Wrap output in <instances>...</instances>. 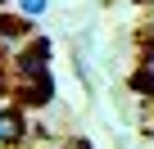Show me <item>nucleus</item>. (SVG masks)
I'll list each match as a JSON object with an SVG mask.
<instances>
[{
    "label": "nucleus",
    "mask_w": 154,
    "mask_h": 149,
    "mask_svg": "<svg viewBox=\"0 0 154 149\" xmlns=\"http://www.w3.org/2000/svg\"><path fill=\"white\" fill-rule=\"evenodd\" d=\"M45 59H50V41L45 36H32L18 54H14V82H9V95L18 100V104H50V95H54V77H50V68H45Z\"/></svg>",
    "instance_id": "1"
},
{
    "label": "nucleus",
    "mask_w": 154,
    "mask_h": 149,
    "mask_svg": "<svg viewBox=\"0 0 154 149\" xmlns=\"http://www.w3.org/2000/svg\"><path fill=\"white\" fill-rule=\"evenodd\" d=\"M14 5H18V9L27 14V18H41V14H45V5H50V0H14Z\"/></svg>",
    "instance_id": "5"
},
{
    "label": "nucleus",
    "mask_w": 154,
    "mask_h": 149,
    "mask_svg": "<svg viewBox=\"0 0 154 149\" xmlns=\"http://www.w3.org/2000/svg\"><path fill=\"white\" fill-rule=\"evenodd\" d=\"M32 32V18L18 9V14H0V41H27Z\"/></svg>",
    "instance_id": "4"
},
{
    "label": "nucleus",
    "mask_w": 154,
    "mask_h": 149,
    "mask_svg": "<svg viewBox=\"0 0 154 149\" xmlns=\"http://www.w3.org/2000/svg\"><path fill=\"white\" fill-rule=\"evenodd\" d=\"M131 91L154 100V27L140 32V68L131 72Z\"/></svg>",
    "instance_id": "2"
},
{
    "label": "nucleus",
    "mask_w": 154,
    "mask_h": 149,
    "mask_svg": "<svg viewBox=\"0 0 154 149\" xmlns=\"http://www.w3.org/2000/svg\"><path fill=\"white\" fill-rule=\"evenodd\" d=\"M0 5H5V0H0Z\"/></svg>",
    "instance_id": "7"
},
{
    "label": "nucleus",
    "mask_w": 154,
    "mask_h": 149,
    "mask_svg": "<svg viewBox=\"0 0 154 149\" xmlns=\"http://www.w3.org/2000/svg\"><path fill=\"white\" fill-rule=\"evenodd\" d=\"M27 113L23 109H0V145L5 149H14V145H23L27 140Z\"/></svg>",
    "instance_id": "3"
},
{
    "label": "nucleus",
    "mask_w": 154,
    "mask_h": 149,
    "mask_svg": "<svg viewBox=\"0 0 154 149\" xmlns=\"http://www.w3.org/2000/svg\"><path fill=\"white\" fill-rule=\"evenodd\" d=\"M0 63H5V45H0ZM9 86V77H5V68H0V91Z\"/></svg>",
    "instance_id": "6"
}]
</instances>
